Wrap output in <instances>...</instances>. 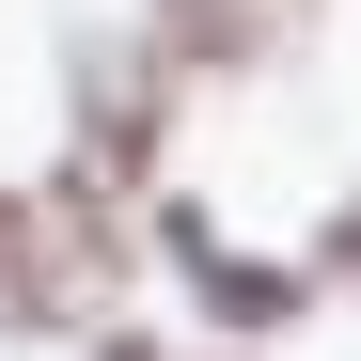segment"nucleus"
<instances>
[{"label": "nucleus", "mask_w": 361, "mask_h": 361, "mask_svg": "<svg viewBox=\"0 0 361 361\" xmlns=\"http://www.w3.org/2000/svg\"><path fill=\"white\" fill-rule=\"evenodd\" d=\"M157 79H173L157 32H79L63 47V94H79V157L94 173H142L157 157Z\"/></svg>", "instance_id": "nucleus-1"}, {"label": "nucleus", "mask_w": 361, "mask_h": 361, "mask_svg": "<svg viewBox=\"0 0 361 361\" xmlns=\"http://www.w3.org/2000/svg\"><path fill=\"white\" fill-rule=\"evenodd\" d=\"M157 252H173V267H189V283L220 298V314H235V330H283V314H298V283H283V267H252V252H235V235H220L204 204H173V220H157Z\"/></svg>", "instance_id": "nucleus-2"}, {"label": "nucleus", "mask_w": 361, "mask_h": 361, "mask_svg": "<svg viewBox=\"0 0 361 361\" xmlns=\"http://www.w3.org/2000/svg\"><path fill=\"white\" fill-rule=\"evenodd\" d=\"M47 298H63V283H47V235H32L16 189H0V330H47Z\"/></svg>", "instance_id": "nucleus-3"}, {"label": "nucleus", "mask_w": 361, "mask_h": 361, "mask_svg": "<svg viewBox=\"0 0 361 361\" xmlns=\"http://www.w3.org/2000/svg\"><path fill=\"white\" fill-rule=\"evenodd\" d=\"M142 32L173 63H252V32H235V0H142Z\"/></svg>", "instance_id": "nucleus-4"}, {"label": "nucleus", "mask_w": 361, "mask_h": 361, "mask_svg": "<svg viewBox=\"0 0 361 361\" xmlns=\"http://www.w3.org/2000/svg\"><path fill=\"white\" fill-rule=\"evenodd\" d=\"M314 267H330V283H361V204L330 220V252H314Z\"/></svg>", "instance_id": "nucleus-5"}, {"label": "nucleus", "mask_w": 361, "mask_h": 361, "mask_svg": "<svg viewBox=\"0 0 361 361\" xmlns=\"http://www.w3.org/2000/svg\"><path fill=\"white\" fill-rule=\"evenodd\" d=\"M94 361H173V345H142V330H110V345H94Z\"/></svg>", "instance_id": "nucleus-6"}]
</instances>
